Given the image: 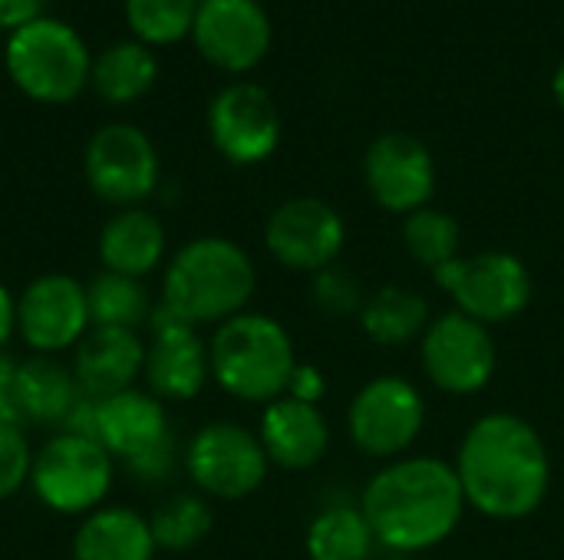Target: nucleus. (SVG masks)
<instances>
[{"label": "nucleus", "mask_w": 564, "mask_h": 560, "mask_svg": "<svg viewBox=\"0 0 564 560\" xmlns=\"http://www.w3.org/2000/svg\"><path fill=\"white\" fill-rule=\"evenodd\" d=\"M466 505L492 521L532 518L552 488V455L539 429L516 413L479 416L453 462Z\"/></svg>", "instance_id": "obj_1"}, {"label": "nucleus", "mask_w": 564, "mask_h": 560, "mask_svg": "<svg viewBox=\"0 0 564 560\" xmlns=\"http://www.w3.org/2000/svg\"><path fill=\"white\" fill-rule=\"evenodd\" d=\"M466 495L453 462L403 455L383 462L360 495V512L387 551L420 554L440 548L466 515Z\"/></svg>", "instance_id": "obj_2"}, {"label": "nucleus", "mask_w": 564, "mask_h": 560, "mask_svg": "<svg viewBox=\"0 0 564 560\" xmlns=\"http://www.w3.org/2000/svg\"><path fill=\"white\" fill-rule=\"evenodd\" d=\"M258 271L248 251L228 238H195L169 264L162 304L185 323H225L251 304Z\"/></svg>", "instance_id": "obj_3"}, {"label": "nucleus", "mask_w": 564, "mask_h": 560, "mask_svg": "<svg viewBox=\"0 0 564 560\" xmlns=\"http://www.w3.org/2000/svg\"><path fill=\"white\" fill-rule=\"evenodd\" d=\"M215 383L241 403H274L288 393L297 366L291 333L268 314H238L225 320L212 343Z\"/></svg>", "instance_id": "obj_4"}, {"label": "nucleus", "mask_w": 564, "mask_h": 560, "mask_svg": "<svg viewBox=\"0 0 564 560\" xmlns=\"http://www.w3.org/2000/svg\"><path fill=\"white\" fill-rule=\"evenodd\" d=\"M3 59L13 86L33 102L46 106L73 102L86 89L93 73L83 36L69 23L53 17H40L13 30Z\"/></svg>", "instance_id": "obj_5"}, {"label": "nucleus", "mask_w": 564, "mask_h": 560, "mask_svg": "<svg viewBox=\"0 0 564 560\" xmlns=\"http://www.w3.org/2000/svg\"><path fill=\"white\" fill-rule=\"evenodd\" d=\"M433 281L453 297L459 314L486 323L489 330L522 317L535 294L529 264L509 251L459 254L433 271Z\"/></svg>", "instance_id": "obj_6"}, {"label": "nucleus", "mask_w": 564, "mask_h": 560, "mask_svg": "<svg viewBox=\"0 0 564 560\" xmlns=\"http://www.w3.org/2000/svg\"><path fill=\"white\" fill-rule=\"evenodd\" d=\"M426 426V399L403 376H377L347 406V436L357 452L377 462L410 455Z\"/></svg>", "instance_id": "obj_7"}, {"label": "nucleus", "mask_w": 564, "mask_h": 560, "mask_svg": "<svg viewBox=\"0 0 564 560\" xmlns=\"http://www.w3.org/2000/svg\"><path fill=\"white\" fill-rule=\"evenodd\" d=\"M30 485L56 515H93L112 488V455L79 436H53L33 459Z\"/></svg>", "instance_id": "obj_8"}, {"label": "nucleus", "mask_w": 564, "mask_h": 560, "mask_svg": "<svg viewBox=\"0 0 564 560\" xmlns=\"http://www.w3.org/2000/svg\"><path fill=\"white\" fill-rule=\"evenodd\" d=\"M268 452L254 432L238 422L202 426L185 449V472L195 488L218 502L254 495L268 479Z\"/></svg>", "instance_id": "obj_9"}, {"label": "nucleus", "mask_w": 564, "mask_h": 560, "mask_svg": "<svg viewBox=\"0 0 564 560\" xmlns=\"http://www.w3.org/2000/svg\"><path fill=\"white\" fill-rule=\"evenodd\" d=\"M420 366L440 393L473 396L492 383L499 366L492 330L459 310H446L433 317L420 340Z\"/></svg>", "instance_id": "obj_10"}, {"label": "nucleus", "mask_w": 564, "mask_h": 560, "mask_svg": "<svg viewBox=\"0 0 564 560\" xmlns=\"http://www.w3.org/2000/svg\"><path fill=\"white\" fill-rule=\"evenodd\" d=\"M264 244L281 267L314 277L340 261L347 224L340 211L321 198H291L271 211L264 224Z\"/></svg>", "instance_id": "obj_11"}, {"label": "nucleus", "mask_w": 564, "mask_h": 560, "mask_svg": "<svg viewBox=\"0 0 564 560\" xmlns=\"http://www.w3.org/2000/svg\"><path fill=\"white\" fill-rule=\"evenodd\" d=\"M86 182L109 201L132 208L159 185V155L152 139L126 122H112L93 132L86 145Z\"/></svg>", "instance_id": "obj_12"}, {"label": "nucleus", "mask_w": 564, "mask_h": 560, "mask_svg": "<svg viewBox=\"0 0 564 560\" xmlns=\"http://www.w3.org/2000/svg\"><path fill=\"white\" fill-rule=\"evenodd\" d=\"M364 182L370 198L390 215H413L436 191V162L423 139L410 132H383L367 145Z\"/></svg>", "instance_id": "obj_13"}, {"label": "nucleus", "mask_w": 564, "mask_h": 560, "mask_svg": "<svg viewBox=\"0 0 564 560\" xmlns=\"http://www.w3.org/2000/svg\"><path fill=\"white\" fill-rule=\"evenodd\" d=\"M212 145L231 165H258L281 142V112L258 83H231L208 106Z\"/></svg>", "instance_id": "obj_14"}, {"label": "nucleus", "mask_w": 564, "mask_h": 560, "mask_svg": "<svg viewBox=\"0 0 564 560\" xmlns=\"http://www.w3.org/2000/svg\"><path fill=\"white\" fill-rule=\"evenodd\" d=\"M192 40L212 66L248 73L271 50V20L258 0H202Z\"/></svg>", "instance_id": "obj_15"}, {"label": "nucleus", "mask_w": 564, "mask_h": 560, "mask_svg": "<svg viewBox=\"0 0 564 560\" xmlns=\"http://www.w3.org/2000/svg\"><path fill=\"white\" fill-rule=\"evenodd\" d=\"M89 327L86 287L66 274L36 277L17 300V330L40 356L76 347Z\"/></svg>", "instance_id": "obj_16"}, {"label": "nucleus", "mask_w": 564, "mask_h": 560, "mask_svg": "<svg viewBox=\"0 0 564 560\" xmlns=\"http://www.w3.org/2000/svg\"><path fill=\"white\" fill-rule=\"evenodd\" d=\"M152 343L145 347L142 376L155 399H195L208 376L212 356L198 327L178 320L165 304L152 310Z\"/></svg>", "instance_id": "obj_17"}, {"label": "nucleus", "mask_w": 564, "mask_h": 560, "mask_svg": "<svg viewBox=\"0 0 564 560\" xmlns=\"http://www.w3.org/2000/svg\"><path fill=\"white\" fill-rule=\"evenodd\" d=\"M258 439L271 465L288 472H307L317 462H324L330 449V426L321 406L281 396L264 406Z\"/></svg>", "instance_id": "obj_18"}, {"label": "nucleus", "mask_w": 564, "mask_h": 560, "mask_svg": "<svg viewBox=\"0 0 564 560\" xmlns=\"http://www.w3.org/2000/svg\"><path fill=\"white\" fill-rule=\"evenodd\" d=\"M145 366V343L135 330L93 327L76 343V383L86 396L106 399L132 389Z\"/></svg>", "instance_id": "obj_19"}, {"label": "nucleus", "mask_w": 564, "mask_h": 560, "mask_svg": "<svg viewBox=\"0 0 564 560\" xmlns=\"http://www.w3.org/2000/svg\"><path fill=\"white\" fill-rule=\"evenodd\" d=\"M169 436H172V429H169L165 406L152 393L126 389V393L99 399L96 439L112 459L129 462V459L149 452L152 446L165 442Z\"/></svg>", "instance_id": "obj_20"}, {"label": "nucleus", "mask_w": 564, "mask_h": 560, "mask_svg": "<svg viewBox=\"0 0 564 560\" xmlns=\"http://www.w3.org/2000/svg\"><path fill=\"white\" fill-rule=\"evenodd\" d=\"M165 254V228L142 208L119 211L99 234V257L106 271L142 281L159 267Z\"/></svg>", "instance_id": "obj_21"}, {"label": "nucleus", "mask_w": 564, "mask_h": 560, "mask_svg": "<svg viewBox=\"0 0 564 560\" xmlns=\"http://www.w3.org/2000/svg\"><path fill=\"white\" fill-rule=\"evenodd\" d=\"M360 330L377 347H406L413 340H423L426 327L433 323L430 300L403 284H387L367 294V304L360 310Z\"/></svg>", "instance_id": "obj_22"}, {"label": "nucleus", "mask_w": 564, "mask_h": 560, "mask_svg": "<svg viewBox=\"0 0 564 560\" xmlns=\"http://www.w3.org/2000/svg\"><path fill=\"white\" fill-rule=\"evenodd\" d=\"M152 528L129 508H96L73 538V560H152Z\"/></svg>", "instance_id": "obj_23"}, {"label": "nucleus", "mask_w": 564, "mask_h": 560, "mask_svg": "<svg viewBox=\"0 0 564 560\" xmlns=\"http://www.w3.org/2000/svg\"><path fill=\"white\" fill-rule=\"evenodd\" d=\"M83 396L76 373L50 356H33L17 366V416L26 422L63 426L76 399Z\"/></svg>", "instance_id": "obj_24"}, {"label": "nucleus", "mask_w": 564, "mask_h": 560, "mask_svg": "<svg viewBox=\"0 0 564 560\" xmlns=\"http://www.w3.org/2000/svg\"><path fill=\"white\" fill-rule=\"evenodd\" d=\"M155 79H159L155 53H152V46L139 43V40L112 43L109 50H102L99 59H93V73H89L93 89L112 106L142 99L155 86Z\"/></svg>", "instance_id": "obj_25"}, {"label": "nucleus", "mask_w": 564, "mask_h": 560, "mask_svg": "<svg viewBox=\"0 0 564 560\" xmlns=\"http://www.w3.org/2000/svg\"><path fill=\"white\" fill-rule=\"evenodd\" d=\"M377 538L360 512V505H334L324 508L304 535V548L311 560H367Z\"/></svg>", "instance_id": "obj_26"}, {"label": "nucleus", "mask_w": 564, "mask_h": 560, "mask_svg": "<svg viewBox=\"0 0 564 560\" xmlns=\"http://www.w3.org/2000/svg\"><path fill=\"white\" fill-rule=\"evenodd\" d=\"M86 304H89V323L93 327H119V330H135L152 317L149 290L135 277L122 274H99L86 287Z\"/></svg>", "instance_id": "obj_27"}, {"label": "nucleus", "mask_w": 564, "mask_h": 560, "mask_svg": "<svg viewBox=\"0 0 564 560\" xmlns=\"http://www.w3.org/2000/svg\"><path fill=\"white\" fill-rule=\"evenodd\" d=\"M459 244H463V228L443 208L426 205V208L406 215V221H403V248L430 274L440 271L443 264L456 261L459 257Z\"/></svg>", "instance_id": "obj_28"}, {"label": "nucleus", "mask_w": 564, "mask_h": 560, "mask_svg": "<svg viewBox=\"0 0 564 560\" xmlns=\"http://www.w3.org/2000/svg\"><path fill=\"white\" fill-rule=\"evenodd\" d=\"M212 525H215V515L202 495H175L165 505H159L155 515L149 518L152 541L155 548H165V551H188L202 545Z\"/></svg>", "instance_id": "obj_29"}, {"label": "nucleus", "mask_w": 564, "mask_h": 560, "mask_svg": "<svg viewBox=\"0 0 564 560\" xmlns=\"http://www.w3.org/2000/svg\"><path fill=\"white\" fill-rule=\"evenodd\" d=\"M202 0H126V20L139 43L172 46L192 33Z\"/></svg>", "instance_id": "obj_30"}, {"label": "nucleus", "mask_w": 564, "mask_h": 560, "mask_svg": "<svg viewBox=\"0 0 564 560\" xmlns=\"http://www.w3.org/2000/svg\"><path fill=\"white\" fill-rule=\"evenodd\" d=\"M367 294L370 290L364 287V281L350 267H344L340 261L311 277V300H314L317 314L327 317V320L360 317V310L367 304Z\"/></svg>", "instance_id": "obj_31"}, {"label": "nucleus", "mask_w": 564, "mask_h": 560, "mask_svg": "<svg viewBox=\"0 0 564 560\" xmlns=\"http://www.w3.org/2000/svg\"><path fill=\"white\" fill-rule=\"evenodd\" d=\"M30 469L33 455L20 422H0V502L20 492V485L30 479Z\"/></svg>", "instance_id": "obj_32"}, {"label": "nucleus", "mask_w": 564, "mask_h": 560, "mask_svg": "<svg viewBox=\"0 0 564 560\" xmlns=\"http://www.w3.org/2000/svg\"><path fill=\"white\" fill-rule=\"evenodd\" d=\"M175 462H178V455H175V439L169 436L165 442L152 446L149 452L135 455V459H129V462H122V465H126L142 485H159V482H165V479L175 472Z\"/></svg>", "instance_id": "obj_33"}, {"label": "nucleus", "mask_w": 564, "mask_h": 560, "mask_svg": "<svg viewBox=\"0 0 564 560\" xmlns=\"http://www.w3.org/2000/svg\"><path fill=\"white\" fill-rule=\"evenodd\" d=\"M284 396L301 399V403H311V406H321V399L327 396V376L314 363H297L294 373H291V383H288V393Z\"/></svg>", "instance_id": "obj_34"}, {"label": "nucleus", "mask_w": 564, "mask_h": 560, "mask_svg": "<svg viewBox=\"0 0 564 560\" xmlns=\"http://www.w3.org/2000/svg\"><path fill=\"white\" fill-rule=\"evenodd\" d=\"M43 17V0H0V30H20Z\"/></svg>", "instance_id": "obj_35"}, {"label": "nucleus", "mask_w": 564, "mask_h": 560, "mask_svg": "<svg viewBox=\"0 0 564 560\" xmlns=\"http://www.w3.org/2000/svg\"><path fill=\"white\" fill-rule=\"evenodd\" d=\"M0 422H20L17 416V366L0 353Z\"/></svg>", "instance_id": "obj_36"}, {"label": "nucleus", "mask_w": 564, "mask_h": 560, "mask_svg": "<svg viewBox=\"0 0 564 560\" xmlns=\"http://www.w3.org/2000/svg\"><path fill=\"white\" fill-rule=\"evenodd\" d=\"M17 330V300L10 297V290L0 284V347L7 343V337Z\"/></svg>", "instance_id": "obj_37"}, {"label": "nucleus", "mask_w": 564, "mask_h": 560, "mask_svg": "<svg viewBox=\"0 0 564 560\" xmlns=\"http://www.w3.org/2000/svg\"><path fill=\"white\" fill-rule=\"evenodd\" d=\"M552 96H555L558 109H564V59H562V63H558L555 76H552Z\"/></svg>", "instance_id": "obj_38"}]
</instances>
